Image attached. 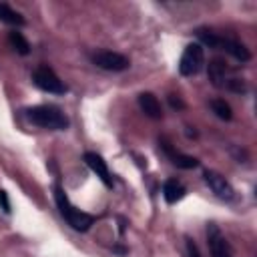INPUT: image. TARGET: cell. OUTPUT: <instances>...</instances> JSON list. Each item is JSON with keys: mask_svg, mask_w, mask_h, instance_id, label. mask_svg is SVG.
I'll list each match as a JSON object with an SVG mask.
<instances>
[{"mask_svg": "<svg viewBox=\"0 0 257 257\" xmlns=\"http://www.w3.org/2000/svg\"><path fill=\"white\" fill-rule=\"evenodd\" d=\"M26 116L32 124L40 126V128H48V131H64L68 128L70 120L68 116L54 104H38L26 110Z\"/></svg>", "mask_w": 257, "mask_h": 257, "instance_id": "1", "label": "cell"}, {"mask_svg": "<svg viewBox=\"0 0 257 257\" xmlns=\"http://www.w3.org/2000/svg\"><path fill=\"white\" fill-rule=\"evenodd\" d=\"M54 199H56V205H58L60 215L66 219V223L74 231H88L90 229V225L94 223V217L88 215V213H84V211H80V209H76V207H72V203L68 201V197L64 195V191H62L60 185L54 187Z\"/></svg>", "mask_w": 257, "mask_h": 257, "instance_id": "2", "label": "cell"}, {"mask_svg": "<svg viewBox=\"0 0 257 257\" xmlns=\"http://www.w3.org/2000/svg\"><path fill=\"white\" fill-rule=\"evenodd\" d=\"M195 34H197V38H199L203 44H209L211 48H221V50H225L227 54H231L233 58H237L239 62L251 60V52H249L241 42H237V40L217 36L215 32H211V30H207V28H199Z\"/></svg>", "mask_w": 257, "mask_h": 257, "instance_id": "3", "label": "cell"}, {"mask_svg": "<svg viewBox=\"0 0 257 257\" xmlns=\"http://www.w3.org/2000/svg\"><path fill=\"white\" fill-rule=\"evenodd\" d=\"M205 64V52H203V46L199 42H193V44H187L183 54H181V60H179V72L183 76H195L201 72Z\"/></svg>", "mask_w": 257, "mask_h": 257, "instance_id": "4", "label": "cell"}, {"mask_svg": "<svg viewBox=\"0 0 257 257\" xmlns=\"http://www.w3.org/2000/svg\"><path fill=\"white\" fill-rule=\"evenodd\" d=\"M32 80L34 84L44 90V92H50V94H64L66 92V84L56 76V72L48 66H38L34 72H32Z\"/></svg>", "mask_w": 257, "mask_h": 257, "instance_id": "5", "label": "cell"}, {"mask_svg": "<svg viewBox=\"0 0 257 257\" xmlns=\"http://www.w3.org/2000/svg\"><path fill=\"white\" fill-rule=\"evenodd\" d=\"M90 60L102 68V70H112V72H118V70H126L131 66L128 58L124 54H118V52H110V50H96L90 54Z\"/></svg>", "mask_w": 257, "mask_h": 257, "instance_id": "6", "label": "cell"}, {"mask_svg": "<svg viewBox=\"0 0 257 257\" xmlns=\"http://www.w3.org/2000/svg\"><path fill=\"white\" fill-rule=\"evenodd\" d=\"M203 179H205V183L209 185V189L219 197V199H225V201H231L233 197H235V189L231 187V183L223 177V175H219L217 171H205L203 173Z\"/></svg>", "mask_w": 257, "mask_h": 257, "instance_id": "7", "label": "cell"}, {"mask_svg": "<svg viewBox=\"0 0 257 257\" xmlns=\"http://www.w3.org/2000/svg\"><path fill=\"white\" fill-rule=\"evenodd\" d=\"M207 243H209V249H211V257H233L225 235L221 233V229L215 223L207 225Z\"/></svg>", "mask_w": 257, "mask_h": 257, "instance_id": "8", "label": "cell"}, {"mask_svg": "<svg viewBox=\"0 0 257 257\" xmlns=\"http://www.w3.org/2000/svg\"><path fill=\"white\" fill-rule=\"evenodd\" d=\"M84 163L88 165V169L104 183V187H112V177H110V171H108V167H106V163H104V159L100 157V155H96V153H84Z\"/></svg>", "mask_w": 257, "mask_h": 257, "instance_id": "9", "label": "cell"}, {"mask_svg": "<svg viewBox=\"0 0 257 257\" xmlns=\"http://www.w3.org/2000/svg\"><path fill=\"white\" fill-rule=\"evenodd\" d=\"M139 106H141V110H143L149 118H155V120L163 118L161 102H159V98H157L153 92H141V94H139Z\"/></svg>", "mask_w": 257, "mask_h": 257, "instance_id": "10", "label": "cell"}, {"mask_svg": "<svg viewBox=\"0 0 257 257\" xmlns=\"http://www.w3.org/2000/svg\"><path fill=\"white\" fill-rule=\"evenodd\" d=\"M209 78H211V82L215 84V86H225L227 84V66H225V60H221V58H213L211 62H209Z\"/></svg>", "mask_w": 257, "mask_h": 257, "instance_id": "11", "label": "cell"}, {"mask_svg": "<svg viewBox=\"0 0 257 257\" xmlns=\"http://www.w3.org/2000/svg\"><path fill=\"white\" fill-rule=\"evenodd\" d=\"M163 197H165V201L169 205H173V203H177V201H181L185 197V187L177 179H169L163 185Z\"/></svg>", "mask_w": 257, "mask_h": 257, "instance_id": "12", "label": "cell"}, {"mask_svg": "<svg viewBox=\"0 0 257 257\" xmlns=\"http://www.w3.org/2000/svg\"><path fill=\"white\" fill-rule=\"evenodd\" d=\"M165 151L171 157V163L177 165V167H181V169H195L199 165V161L195 157H189V155H183V153H175L169 145H165Z\"/></svg>", "mask_w": 257, "mask_h": 257, "instance_id": "13", "label": "cell"}, {"mask_svg": "<svg viewBox=\"0 0 257 257\" xmlns=\"http://www.w3.org/2000/svg\"><path fill=\"white\" fill-rule=\"evenodd\" d=\"M0 20L10 26H24V18L16 10H12L8 4H0Z\"/></svg>", "mask_w": 257, "mask_h": 257, "instance_id": "14", "label": "cell"}, {"mask_svg": "<svg viewBox=\"0 0 257 257\" xmlns=\"http://www.w3.org/2000/svg\"><path fill=\"white\" fill-rule=\"evenodd\" d=\"M8 42H10V46H12L18 54H22V56H26V54L30 52V44H28V40H26L20 32H16V30L8 34Z\"/></svg>", "mask_w": 257, "mask_h": 257, "instance_id": "15", "label": "cell"}, {"mask_svg": "<svg viewBox=\"0 0 257 257\" xmlns=\"http://www.w3.org/2000/svg\"><path fill=\"white\" fill-rule=\"evenodd\" d=\"M209 106H211V110L219 116V118H223V120H231V106L223 100V98H215V100H211L209 102Z\"/></svg>", "mask_w": 257, "mask_h": 257, "instance_id": "16", "label": "cell"}, {"mask_svg": "<svg viewBox=\"0 0 257 257\" xmlns=\"http://www.w3.org/2000/svg\"><path fill=\"white\" fill-rule=\"evenodd\" d=\"M187 253H189V257H201V253H199V249H197L195 241H193V239H189V237H187Z\"/></svg>", "mask_w": 257, "mask_h": 257, "instance_id": "17", "label": "cell"}, {"mask_svg": "<svg viewBox=\"0 0 257 257\" xmlns=\"http://www.w3.org/2000/svg\"><path fill=\"white\" fill-rule=\"evenodd\" d=\"M0 205H2V211H4V213H10V203H8V195H6V191H2V189H0Z\"/></svg>", "mask_w": 257, "mask_h": 257, "instance_id": "18", "label": "cell"}, {"mask_svg": "<svg viewBox=\"0 0 257 257\" xmlns=\"http://www.w3.org/2000/svg\"><path fill=\"white\" fill-rule=\"evenodd\" d=\"M169 102H171L173 108H183V106H185V102H183L177 94H171V96H169Z\"/></svg>", "mask_w": 257, "mask_h": 257, "instance_id": "19", "label": "cell"}]
</instances>
